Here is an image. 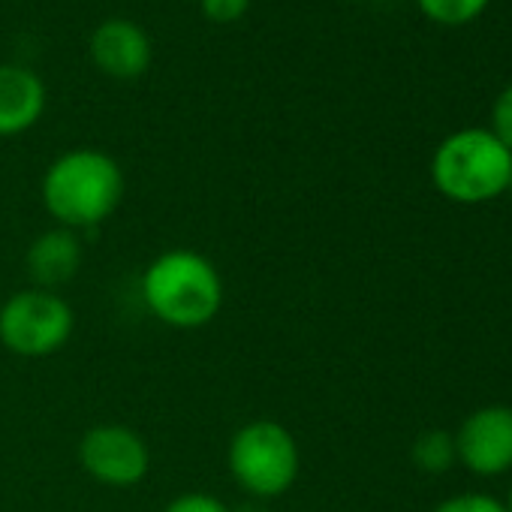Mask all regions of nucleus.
Returning a JSON list of instances; mask_svg holds the SVG:
<instances>
[{
	"instance_id": "f257e3e1",
	"label": "nucleus",
	"mask_w": 512,
	"mask_h": 512,
	"mask_svg": "<svg viewBox=\"0 0 512 512\" xmlns=\"http://www.w3.org/2000/svg\"><path fill=\"white\" fill-rule=\"evenodd\" d=\"M124 169L100 148H70L49 163L40 199L49 217L73 232L106 223L124 202Z\"/></svg>"
},
{
	"instance_id": "f03ea898",
	"label": "nucleus",
	"mask_w": 512,
	"mask_h": 512,
	"mask_svg": "<svg viewBox=\"0 0 512 512\" xmlns=\"http://www.w3.org/2000/svg\"><path fill=\"white\" fill-rule=\"evenodd\" d=\"M139 290L151 317L178 332L214 323L226 296L220 269L190 247H172L154 256L142 272Z\"/></svg>"
},
{
	"instance_id": "7ed1b4c3",
	"label": "nucleus",
	"mask_w": 512,
	"mask_h": 512,
	"mask_svg": "<svg viewBox=\"0 0 512 512\" xmlns=\"http://www.w3.org/2000/svg\"><path fill=\"white\" fill-rule=\"evenodd\" d=\"M431 184L458 205H485L512 184V151L488 127H461L431 154Z\"/></svg>"
},
{
	"instance_id": "20e7f679",
	"label": "nucleus",
	"mask_w": 512,
	"mask_h": 512,
	"mask_svg": "<svg viewBox=\"0 0 512 512\" xmlns=\"http://www.w3.org/2000/svg\"><path fill=\"white\" fill-rule=\"evenodd\" d=\"M226 467L244 494L256 500H275L296 485L302 449L287 425L275 419H253L229 437Z\"/></svg>"
},
{
	"instance_id": "39448f33",
	"label": "nucleus",
	"mask_w": 512,
	"mask_h": 512,
	"mask_svg": "<svg viewBox=\"0 0 512 512\" xmlns=\"http://www.w3.org/2000/svg\"><path fill=\"white\" fill-rule=\"evenodd\" d=\"M76 332L73 305L55 293L28 287L0 305V344L22 359H46L61 353Z\"/></svg>"
},
{
	"instance_id": "423d86ee",
	"label": "nucleus",
	"mask_w": 512,
	"mask_h": 512,
	"mask_svg": "<svg viewBox=\"0 0 512 512\" xmlns=\"http://www.w3.org/2000/svg\"><path fill=\"white\" fill-rule=\"evenodd\" d=\"M76 455L82 470L106 488H136L151 470V449L145 437L118 422L88 428Z\"/></svg>"
},
{
	"instance_id": "0eeeda50",
	"label": "nucleus",
	"mask_w": 512,
	"mask_h": 512,
	"mask_svg": "<svg viewBox=\"0 0 512 512\" xmlns=\"http://www.w3.org/2000/svg\"><path fill=\"white\" fill-rule=\"evenodd\" d=\"M455 458L476 476H503L512 470V407L506 404H485L473 410L458 431Z\"/></svg>"
},
{
	"instance_id": "6e6552de",
	"label": "nucleus",
	"mask_w": 512,
	"mask_h": 512,
	"mask_svg": "<svg viewBox=\"0 0 512 512\" xmlns=\"http://www.w3.org/2000/svg\"><path fill=\"white\" fill-rule=\"evenodd\" d=\"M88 55L91 64L106 73L109 79H139L142 73H148L151 58H154V46L151 37L145 34V28H139L130 19H106L103 25L94 28L91 40H88Z\"/></svg>"
},
{
	"instance_id": "1a4fd4ad",
	"label": "nucleus",
	"mask_w": 512,
	"mask_h": 512,
	"mask_svg": "<svg viewBox=\"0 0 512 512\" xmlns=\"http://www.w3.org/2000/svg\"><path fill=\"white\" fill-rule=\"evenodd\" d=\"M82 256H85V250H82L79 232L52 226L31 241V247L25 253V269H28L34 287L58 293L64 284H70L79 275Z\"/></svg>"
},
{
	"instance_id": "9d476101",
	"label": "nucleus",
	"mask_w": 512,
	"mask_h": 512,
	"mask_svg": "<svg viewBox=\"0 0 512 512\" xmlns=\"http://www.w3.org/2000/svg\"><path fill=\"white\" fill-rule=\"evenodd\" d=\"M46 112L43 79L22 64H0V139L28 133Z\"/></svg>"
},
{
	"instance_id": "9b49d317",
	"label": "nucleus",
	"mask_w": 512,
	"mask_h": 512,
	"mask_svg": "<svg viewBox=\"0 0 512 512\" xmlns=\"http://www.w3.org/2000/svg\"><path fill=\"white\" fill-rule=\"evenodd\" d=\"M413 464L425 473H446L458 458H455V440L443 428L422 431L413 443Z\"/></svg>"
},
{
	"instance_id": "f8f14e48",
	"label": "nucleus",
	"mask_w": 512,
	"mask_h": 512,
	"mask_svg": "<svg viewBox=\"0 0 512 512\" xmlns=\"http://www.w3.org/2000/svg\"><path fill=\"white\" fill-rule=\"evenodd\" d=\"M416 7L434 25L464 28L491 7V0H416Z\"/></svg>"
},
{
	"instance_id": "ddd939ff",
	"label": "nucleus",
	"mask_w": 512,
	"mask_h": 512,
	"mask_svg": "<svg viewBox=\"0 0 512 512\" xmlns=\"http://www.w3.org/2000/svg\"><path fill=\"white\" fill-rule=\"evenodd\" d=\"M431 512H506V503L485 491H464L440 500Z\"/></svg>"
},
{
	"instance_id": "4468645a",
	"label": "nucleus",
	"mask_w": 512,
	"mask_h": 512,
	"mask_svg": "<svg viewBox=\"0 0 512 512\" xmlns=\"http://www.w3.org/2000/svg\"><path fill=\"white\" fill-rule=\"evenodd\" d=\"M488 130L512 151V82L494 97L491 118H488Z\"/></svg>"
},
{
	"instance_id": "2eb2a0df",
	"label": "nucleus",
	"mask_w": 512,
	"mask_h": 512,
	"mask_svg": "<svg viewBox=\"0 0 512 512\" xmlns=\"http://www.w3.org/2000/svg\"><path fill=\"white\" fill-rule=\"evenodd\" d=\"M199 10L211 25H235L247 16L250 0H199Z\"/></svg>"
},
{
	"instance_id": "dca6fc26",
	"label": "nucleus",
	"mask_w": 512,
	"mask_h": 512,
	"mask_svg": "<svg viewBox=\"0 0 512 512\" xmlns=\"http://www.w3.org/2000/svg\"><path fill=\"white\" fill-rule=\"evenodd\" d=\"M163 512H229V506L208 491H187V494L172 497L163 506Z\"/></svg>"
},
{
	"instance_id": "f3484780",
	"label": "nucleus",
	"mask_w": 512,
	"mask_h": 512,
	"mask_svg": "<svg viewBox=\"0 0 512 512\" xmlns=\"http://www.w3.org/2000/svg\"><path fill=\"white\" fill-rule=\"evenodd\" d=\"M503 503H506V512H512V488H509V497Z\"/></svg>"
},
{
	"instance_id": "a211bd4d",
	"label": "nucleus",
	"mask_w": 512,
	"mask_h": 512,
	"mask_svg": "<svg viewBox=\"0 0 512 512\" xmlns=\"http://www.w3.org/2000/svg\"><path fill=\"white\" fill-rule=\"evenodd\" d=\"M509 190H512V184H509Z\"/></svg>"
}]
</instances>
